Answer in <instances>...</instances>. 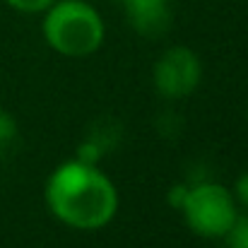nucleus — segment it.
Listing matches in <instances>:
<instances>
[{
	"instance_id": "nucleus-1",
	"label": "nucleus",
	"mask_w": 248,
	"mask_h": 248,
	"mask_svg": "<svg viewBox=\"0 0 248 248\" xmlns=\"http://www.w3.org/2000/svg\"><path fill=\"white\" fill-rule=\"evenodd\" d=\"M46 205L63 224L80 232H96L116 217L118 193L104 171L70 159L48 176Z\"/></svg>"
},
{
	"instance_id": "nucleus-2",
	"label": "nucleus",
	"mask_w": 248,
	"mask_h": 248,
	"mask_svg": "<svg viewBox=\"0 0 248 248\" xmlns=\"http://www.w3.org/2000/svg\"><path fill=\"white\" fill-rule=\"evenodd\" d=\"M46 44L68 58H84L104 44V19L84 0H56L41 22Z\"/></svg>"
},
{
	"instance_id": "nucleus-3",
	"label": "nucleus",
	"mask_w": 248,
	"mask_h": 248,
	"mask_svg": "<svg viewBox=\"0 0 248 248\" xmlns=\"http://www.w3.org/2000/svg\"><path fill=\"white\" fill-rule=\"evenodd\" d=\"M181 212L188 227L205 239H224L239 215L236 198L215 181H200L190 186L188 200Z\"/></svg>"
},
{
	"instance_id": "nucleus-4",
	"label": "nucleus",
	"mask_w": 248,
	"mask_h": 248,
	"mask_svg": "<svg viewBox=\"0 0 248 248\" xmlns=\"http://www.w3.org/2000/svg\"><path fill=\"white\" fill-rule=\"evenodd\" d=\"M202 80V63L188 46H173L155 63V87L164 99L190 96Z\"/></svg>"
},
{
	"instance_id": "nucleus-5",
	"label": "nucleus",
	"mask_w": 248,
	"mask_h": 248,
	"mask_svg": "<svg viewBox=\"0 0 248 248\" xmlns=\"http://www.w3.org/2000/svg\"><path fill=\"white\" fill-rule=\"evenodd\" d=\"M125 15L133 29L142 36H162L171 24L169 0H130L125 2Z\"/></svg>"
},
{
	"instance_id": "nucleus-6",
	"label": "nucleus",
	"mask_w": 248,
	"mask_h": 248,
	"mask_svg": "<svg viewBox=\"0 0 248 248\" xmlns=\"http://www.w3.org/2000/svg\"><path fill=\"white\" fill-rule=\"evenodd\" d=\"M87 138H89L94 145H99V150L106 155V152H111V150L121 142L123 130H121V123H116V121L106 118V121L96 123V125L89 130V135H87Z\"/></svg>"
},
{
	"instance_id": "nucleus-7",
	"label": "nucleus",
	"mask_w": 248,
	"mask_h": 248,
	"mask_svg": "<svg viewBox=\"0 0 248 248\" xmlns=\"http://www.w3.org/2000/svg\"><path fill=\"white\" fill-rule=\"evenodd\" d=\"M17 138H19V128H17L15 116L10 111L0 108V157H7L15 150Z\"/></svg>"
},
{
	"instance_id": "nucleus-8",
	"label": "nucleus",
	"mask_w": 248,
	"mask_h": 248,
	"mask_svg": "<svg viewBox=\"0 0 248 248\" xmlns=\"http://www.w3.org/2000/svg\"><path fill=\"white\" fill-rule=\"evenodd\" d=\"M224 239H227V248H248V215H236Z\"/></svg>"
},
{
	"instance_id": "nucleus-9",
	"label": "nucleus",
	"mask_w": 248,
	"mask_h": 248,
	"mask_svg": "<svg viewBox=\"0 0 248 248\" xmlns=\"http://www.w3.org/2000/svg\"><path fill=\"white\" fill-rule=\"evenodd\" d=\"M75 159L82 162V164L96 166L101 159H104V152L99 150V145H94L89 138H84L82 142H80V147H78V152H75Z\"/></svg>"
},
{
	"instance_id": "nucleus-10",
	"label": "nucleus",
	"mask_w": 248,
	"mask_h": 248,
	"mask_svg": "<svg viewBox=\"0 0 248 248\" xmlns=\"http://www.w3.org/2000/svg\"><path fill=\"white\" fill-rule=\"evenodd\" d=\"M12 10L17 12H24V15H31V12H46L56 0H5Z\"/></svg>"
},
{
	"instance_id": "nucleus-11",
	"label": "nucleus",
	"mask_w": 248,
	"mask_h": 248,
	"mask_svg": "<svg viewBox=\"0 0 248 248\" xmlns=\"http://www.w3.org/2000/svg\"><path fill=\"white\" fill-rule=\"evenodd\" d=\"M188 193H190V186L188 183H173L171 188H169V193H166V200H169V205L173 207V210H183V205H186V200H188Z\"/></svg>"
},
{
	"instance_id": "nucleus-12",
	"label": "nucleus",
	"mask_w": 248,
	"mask_h": 248,
	"mask_svg": "<svg viewBox=\"0 0 248 248\" xmlns=\"http://www.w3.org/2000/svg\"><path fill=\"white\" fill-rule=\"evenodd\" d=\"M234 193H236V200H239L241 205H246V207H248V171H246V173H241V176L236 178Z\"/></svg>"
},
{
	"instance_id": "nucleus-13",
	"label": "nucleus",
	"mask_w": 248,
	"mask_h": 248,
	"mask_svg": "<svg viewBox=\"0 0 248 248\" xmlns=\"http://www.w3.org/2000/svg\"><path fill=\"white\" fill-rule=\"evenodd\" d=\"M118 2H123V5H125V2H130V0H118Z\"/></svg>"
}]
</instances>
